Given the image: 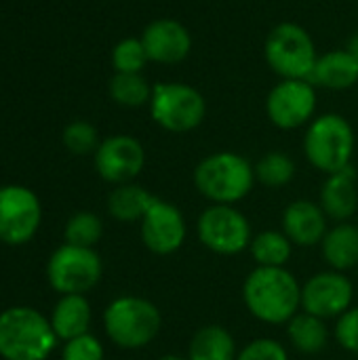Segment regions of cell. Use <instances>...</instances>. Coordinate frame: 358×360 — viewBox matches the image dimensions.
I'll return each instance as SVG.
<instances>
[{
  "mask_svg": "<svg viewBox=\"0 0 358 360\" xmlns=\"http://www.w3.org/2000/svg\"><path fill=\"white\" fill-rule=\"evenodd\" d=\"M243 304L255 321L281 327L302 310V285L287 268L255 266L243 283Z\"/></svg>",
  "mask_w": 358,
  "mask_h": 360,
  "instance_id": "obj_1",
  "label": "cell"
},
{
  "mask_svg": "<svg viewBox=\"0 0 358 360\" xmlns=\"http://www.w3.org/2000/svg\"><path fill=\"white\" fill-rule=\"evenodd\" d=\"M194 188L211 205H236L255 186V165L236 152H215L205 156L194 169Z\"/></svg>",
  "mask_w": 358,
  "mask_h": 360,
  "instance_id": "obj_2",
  "label": "cell"
},
{
  "mask_svg": "<svg viewBox=\"0 0 358 360\" xmlns=\"http://www.w3.org/2000/svg\"><path fill=\"white\" fill-rule=\"evenodd\" d=\"M103 329L118 348L141 350L158 338L162 316L154 302L139 295H120L106 308Z\"/></svg>",
  "mask_w": 358,
  "mask_h": 360,
  "instance_id": "obj_3",
  "label": "cell"
},
{
  "mask_svg": "<svg viewBox=\"0 0 358 360\" xmlns=\"http://www.w3.org/2000/svg\"><path fill=\"white\" fill-rule=\"evenodd\" d=\"M57 335L38 310L8 308L0 314V356L4 360H46Z\"/></svg>",
  "mask_w": 358,
  "mask_h": 360,
  "instance_id": "obj_4",
  "label": "cell"
},
{
  "mask_svg": "<svg viewBox=\"0 0 358 360\" xmlns=\"http://www.w3.org/2000/svg\"><path fill=\"white\" fill-rule=\"evenodd\" d=\"M357 137L352 124L340 114H323L317 116L304 135V154L308 162L325 173H338L352 165Z\"/></svg>",
  "mask_w": 358,
  "mask_h": 360,
  "instance_id": "obj_5",
  "label": "cell"
},
{
  "mask_svg": "<svg viewBox=\"0 0 358 360\" xmlns=\"http://www.w3.org/2000/svg\"><path fill=\"white\" fill-rule=\"evenodd\" d=\"M266 63L283 80H308L319 59L312 36L300 23H279L264 42Z\"/></svg>",
  "mask_w": 358,
  "mask_h": 360,
  "instance_id": "obj_6",
  "label": "cell"
},
{
  "mask_svg": "<svg viewBox=\"0 0 358 360\" xmlns=\"http://www.w3.org/2000/svg\"><path fill=\"white\" fill-rule=\"evenodd\" d=\"M152 120L169 133H190L198 129L207 116L203 93L186 82H158L150 97Z\"/></svg>",
  "mask_w": 358,
  "mask_h": 360,
  "instance_id": "obj_7",
  "label": "cell"
},
{
  "mask_svg": "<svg viewBox=\"0 0 358 360\" xmlns=\"http://www.w3.org/2000/svg\"><path fill=\"white\" fill-rule=\"evenodd\" d=\"M196 236L211 253L232 257L249 249L253 230L236 205H209L196 219Z\"/></svg>",
  "mask_w": 358,
  "mask_h": 360,
  "instance_id": "obj_8",
  "label": "cell"
},
{
  "mask_svg": "<svg viewBox=\"0 0 358 360\" xmlns=\"http://www.w3.org/2000/svg\"><path fill=\"white\" fill-rule=\"evenodd\" d=\"M103 274L101 257L95 249L63 245L59 247L46 266L49 283L63 295H82L91 291Z\"/></svg>",
  "mask_w": 358,
  "mask_h": 360,
  "instance_id": "obj_9",
  "label": "cell"
},
{
  "mask_svg": "<svg viewBox=\"0 0 358 360\" xmlns=\"http://www.w3.org/2000/svg\"><path fill=\"white\" fill-rule=\"evenodd\" d=\"M317 86L310 80H281L266 97L270 122L283 131L306 127L314 120Z\"/></svg>",
  "mask_w": 358,
  "mask_h": 360,
  "instance_id": "obj_10",
  "label": "cell"
},
{
  "mask_svg": "<svg viewBox=\"0 0 358 360\" xmlns=\"http://www.w3.org/2000/svg\"><path fill=\"white\" fill-rule=\"evenodd\" d=\"M352 302L354 285L346 272L329 268L312 274L302 285V310L323 321L340 319L346 310L352 308Z\"/></svg>",
  "mask_w": 358,
  "mask_h": 360,
  "instance_id": "obj_11",
  "label": "cell"
},
{
  "mask_svg": "<svg viewBox=\"0 0 358 360\" xmlns=\"http://www.w3.org/2000/svg\"><path fill=\"white\" fill-rule=\"evenodd\" d=\"M42 219L38 196L23 186L0 188V240L23 245L32 240Z\"/></svg>",
  "mask_w": 358,
  "mask_h": 360,
  "instance_id": "obj_12",
  "label": "cell"
},
{
  "mask_svg": "<svg viewBox=\"0 0 358 360\" xmlns=\"http://www.w3.org/2000/svg\"><path fill=\"white\" fill-rule=\"evenodd\" d=\"M139 234L146 249L154 255L177 253L188 236V224L181 209L169 200L154 198L139 221Z\"/></svg>",
  "mask_w": 358,
  "mask_h": 360,
  "instance_id": "obj_13",
  "label": "cell"
},
{
  "mask_svg": "<svg viewBox=\"0 0 358 360\" xmlns=\"http://www.w3.org/2000/svg\"><path fill=\"white\" fill-rule=\"evenodd\" d=\"M146 165V150L131 135H112L103 139L95 152V169L108 184H131Z\"/></svg>",
  "mask_w": 358,
  "mask_h": 360,
  "instance_id": "obj_14",
  "label": "cell"
},
{
  "mask_svg": "<svg viewBox=\"0 0 358 360\" xmlns=\"http://www.w3.org/2000/svg\"><path fill=\"white\" fill-rule=\"evenodd\" d=\"M139 38L143 42L148 59L162 65L181 63L192 51V36L188 27L171 17L150 21Z\"/></svg>",
  "mask_w": 358,
  "mask_h": 360,
  "instance_id": "obj_15",
  "label": "cell"
},
{
  "mask_svg": "<svg viewBox=\"0 0 358 360\" xmlns=\"http://www.w3.org/2000/svg\"><path fill=\"white\" fill-rule=\"evenodd\" d=\"M281 226L295 247H317L329 230V217L319 202L300 198L285 207Z\"/></svg>",
  "mask_w": 358,
  "mask_h": 360,
  "instance_id": "obj_16",
  "label": "cell"
},
{
  "mask_svg": "<svg viewBox=\"0 0 358 360\" xmlns=\"http://www.w3.org/2000/svg\"><path fill=\"white\" fill-rule=\"evenodd\" d=\"M319 205L325 211V215L335 224L350 221V217L358 209L357 171L352 165L346 167L344 171L327 175V179L321 186Z\"/></svg>",
  "mask_w": 358,
  "mask_h": 360,
  "instance_id": "obj_17",
  "label": "cell"
},
{
  "mask_svg": "<svg viewBox=\"0 0 358 360\" xmlns=\"http://www.w3.org/2000/svg\"><path fill=\"white\" fill-rule=\"evenodd\" d=\"M308 80L314 86H323L329 91H346L358 82L357 59L348 53V49L329 51L317 59Z\"/></svg>",
  "mask_w": 358,
  "mask_h": 360,
  "instance_id": "obj_18",
  "label": "cell"
},
{
  "mask_svg": "<svg viewBox=\"0 0 358 360\" xmlns=\"http://www.w3.org/2000/svg\"><path fill=\"white\" fill-rule=\"evenodd\" d=\"M321 255L331 270L348 272L358 268V228L352 221L331 226L321 243Z\"/></svg>",
  "mask_w": 358,
  "mask_h": 360,
  "instance_id": "obj_19",
  "label": "cell"
},
{
  "mask_svg": "<svg viewBox=\"0 0 358 360\" xmlns=\"http://www.w3.org/2000/svg\"><path fill=\"white\" fill-rule=\"evenodd\" d=\"M51 327L57 340L70 342L89 333L91 327V304L84 295H63L53 310Z\"/></svg>",
  "mask_w": 358,
  "mask_h": 360,
  "instance_id": "obj_20",
  "label": "cell"
},
{
  "mask_svg": "<svg viewBox=\"0 0 358 360\" xmlns=\"http://www.w3.org/2000/svg\"><path fill=\"white\" fill-rule=\"evenodd\" d=\"M186 356L190 360H236L238 346L226 327L205 325L192 335Z\"/></svg>",
  "mask_w": 358,
  "mask_h": 360,
  "instance_id": "obj_21",
  "label": "cell"
},
{
  "mask_svg": "<svg viewBox=\"0 0 358 360\" xmlns=\"http://www.w3.org/2000/svg\"><path fill=\"white\" fill-rule=\"evenodd\" d=\"M287 340L300 354H319L329 344V329L323 319L300 310L287 325Z\"/></svg>",
  "mask_w": 358,
  "mask_h": 360,
  "instance_id": "obj_22",
  "label": "cell"
},
{
  "mask_svg": "<svg viewBox=\"0 0 358 360\" xmlns=\"http://www.w3.org/2000/svg\"><path fill=\"white\" fill-rule=\"evenodd\" d=\"M154 194H150L143 186L137 184H120L112 190L108 198V211L116 221L133 224L141 221L150 205L154 202Z\"/></svg>",
  "mask_w": 358,
  "mask_h": 360,
  "instance_id": "obj_23",
  "label": "cell"
},
{
  "mask_svg": "<svg viewBox=\"0 0 358 360\" xmlns=\"http://www.w3.org/2000/svg\"><path fill=\"white\" fill-rule=\"evenodd\" d=\"M293 243L283 230H262L253 236L249 253L255 266L262 268H285L293 253Z\"/></svg>",
  "mask_w": 358,
  "mask_h": 360,
  "instance_id": "obj_24",
  "label": "cell"
},
{
  "mask_svg": "<svg viewBox=\"0 0 358 360\" xmlns=\"http://www.w3.org/2000/svg\"><path fill=\"white\" fill-rule=\"evenodd\" d=\"M110 97L122 108H141L150 103L152 86L143 74H114L110 80Z\"/></svg>",
  "mask_w": 358,
  "mask_h": 360,
  "instance_id": "obj_25",
  "label": "cell"
},
{
  "mask_svg": "<svg viewBox=\"0 0 358 360\" xmlns=\"http://www.w3.org/2000/svg\"><path fill=\"white\" fill-rule=\"evenodd\" d=\"M295 177V162L285 152H268L255 162V179L266 188H285Z\"/></svg>",
  "mask_w": 358,
  "mask_h": 360,
  "instance_id": "obj_26",
  "label": "cell"
},
{
  "mask_svg": "<svg viewBox=\"0 0 358 360\" xmlns=\"http://www.w3.org/2000/svg\"><path fill=\"white\" fill-rule=\"evenodd\" d=\"M63 234H65L68 245L93 249L99 243L101 234H103V224L95 213L80 211V213H76V215H72L68 219Z\"/></svg>",
  "mask_w": 358,
  "mask_h": 360,
  "instance_id": "obj_27",
  "label": "cell"
},
{
  "mask_svg": "<svg viewBox=\"0 0 358 360\" xmlns=\"http://www.w3.org/2000/svg\"><path fill=\"white\" fill-rule=\"evenodd\" d=\"M148 61L141 38H122L112 49V65L116 74H141Z\"/></svg>",
  "mask_w": 358,
  "mask_h": 360,
  "instance_id": "obj_28",
  "label": "cell"
},
{
  "mask_svg": "<svg viewBox=\"0 0 358 360\" xmlns=\"http://www.w3.org/2000/svg\"><path fill=\"white\" fill-rule=\"evenodd\" d=\"M61 141L76 156L95 154L97 148H99V143H101L97 129L91 122H87V120H74V122H70L63 129V133H61Z\"/></svg>",
  "mask_w": 358,
  "mask_h": 360,
  "instance_id": "obj_29",
  "label": "cell"
},
{
  "mask_svg": "<svg viewBox=\"0 0 358 360\" xmlns=\"http://www.w3.org/2000/svg\"><path fill=\"white\" fill-rule=\"evenodd\" d=\"M236 360H289V352L279 340L257 338L238 350Z\"/></svg>",
  "mask_w": 358,
  "mask_h": 360,
  "instance_id": "obj_30",
  "label": "cell"
},
{
  "mask_svg": "<svg viewBox=\"0 0 358 360\" xmlns=\"http://www.w3.org/2000/svg\"><path fill=\"white\" fill-rule=\"evenodd\" d=\"M61 360H103V346L95 335L84 333L65 342Z\"/></svg>",
  "mask_w": 358,
  "mask_h": 360,
  "instance_id": "obj_31",
  "label": "cell"
},
{
  "mask_svg": "<svg viewBox=\"0 0 358 360\" xmlns=\"http://www.w3.org/2000/svg\"><path fill=\"white\" fill-rule=\"evenodd\" d=\"M333 338L346 352L358 354V306H352L340 319H335Z\"/></svg>",
  "mask_w": 358,
  "mask_h": 360,
  "instance_id": "obj_32",
  "label": "cell"
},
{
  "mask_svg": "<svg viewBox=\"0 0 358 360\" xmlns=\"http://www.w3.org/2000/svg\"><path fill=\"white\" fill-rule=\"evenodd\" d=\"M346 49H348V53L357 59L358 63V34H354V36L348 40V46H346Z\"/></svg>",
  "mask_w": 358,
  "mask_h": 360,
  "instance_id": "obj_33",
  "label": "cell"
},
{
  "mask_svg": "<svg viewBox=\"0 0 358 360\" xmlns=\"http://www.w3.org/2000/svg\"><path fill=\"white\" fill-rule=\"evenodd\" d=\"M158 360H190L188 356H184V354H165V356H160Z\"/></svg>",
  "mask_w": 358,
  "mask_h": 360,
  "instance_id": "obj_34",
  "label": "cell"
}]
</instances>
